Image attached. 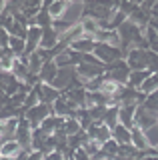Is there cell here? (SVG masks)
I'll return each mask as SVG.
<instances>
[{
	"label": "cell",
	"mask_w": 158,
	"mask_h": 160,
	"mask_svg": "<svg viewBox=\"0 0 158 160\" xmlns=\"http://www.w3.org/2000/svg\"><path fill=\"white\" fill-rule=\"evenodd\" d=\"M128 74H130V68L126 66L124 60H116V62L104 66V78H108L110 82L118 84V86H126Z\"/></svg>",
	"instance_id": "cell-1"
},
{
	"label": "cell",
	"mask_w": 158,
	"mask_h": 160,
	"mask_svg": "<svg viewBox=\"0 0 158 160\" xmlns=\"http://www.w3.org/2000/svg\"><path fill=\"white\" fill-rule=\"evenodd\" d=\"M94 58L102 66H108V64L116 62V60H124V52L120 48H112L108 44H94V50H92Z\"/></svg>",
	"instance_id": "cell-2"
},
{
	"label": "cell",
	"mask_w": 158,
	"mask_h": 160,
	"mask_svg": "<svg viewBox=\"0 0 158 160\" xmlns=\"http://www.w3.org/2000/svg\"><path fill=\"white\" fill-rule=\"evenodd\" d=\"M50 114H52V108L48 106V104H40V102H38L36 106L28 108L26 112H24V120H26V122L30 124V128L34 130V128L40 126V122L46 116H50Z\"/></svg>",
	"instance_id": "cell-3"
},
{
	"label": "cell",
	"mask_w": 158,
	"mask_h": 160,
	"mask_svg": "<svg viewBox=\"0 0 158 160\" xmlns=\"http://www.w3.org/2000/svg\"><path fill=\"white\" fill-rule=\"evenodd\" d=\"M156 122H158V116L154 112H148L142 106H136L134 110V126L140 128L142 132H148V130L156 128Z\"/></svg>",
	"instance_id": "cell-4"
},
{
	"label": "cell",
	"mask_w": 158,
	"mask_h": 160,
	"mask_svg": "<svg viewBox=\"0 0 158 160\" xmlns=\"http://www.w3.org/2000/svg\"><path fill=\"white\" fill-rule=\"evenodd\" d=\"M74 72H76V76L82 80V82H90V80H94L98 76H102L104 74V66H100V64H78V66H74Z\"/></svg>",
	"instance_id": "cell-5"
},
{
	"label": "cell",
	"mask_w": 158,
	"mask_h": 160,
	"mask_svg": "<svg viewBox=\"0 0 158 160\" xmlns=\"http://www.w3.org/2000/svg\"><path fill=\"white\" fill-rule=\"evenodd\" d=\"M30 124L26 122L24 118H18V124H16V132H14V140L18 142L20 150H30Z\"/></svg>",
	"instance_id": "cell-6"
},
{
	"label": "cell",
	"mask_w": 158,
	"mask_h": 160,
	"mask_svg": "<svg viewBox=\"0 0 158 160\" xmlns=\"http://www.w3.org/2000/svg\"><path fill=\"white\" fill-rule=\"evenodd\" d=\"M74 78H76L74 68H58V72H56V76H54V80L50 82V86L56 88L58 92H64Z\"/></svg>",
	"instance_id": "cell-7"
},
{
	"label": "cell",
	"mask_w": 158,
	"mask_h": 160,
	"mask_svg": "<svg viewBox=\"0 0 158 160\" xmlns=\"http://www.w3.org/2000/svg\"><path fill=\"white\" fill-rule=\"evenodd\" d=\"M130 146H134L138 152H144V150L152 148L150 142H148V136L142 132L140 128H136V126L130 128Z\"/></svg>",
	"instance_id": "cell-8"
},
{
	"label": "cell",
	"mask_w": 158,
	"mask_h": 160,
	"mask_svg": "<svg viewBox=\"0 0 158 160\" xmlns=\"http://www.w3.org/2000/svg\"><path fill=\"white\" fill-rule=\"evenodd\" d=\"M36 88H38V102L48 104V106H50L56 98H60V94H62V92H58L56 88H52L50 84H38Z\"/></svg>",
	"instance_id": "cell-9"
},
{
	"label": "cell",
	"mask_w": 158,
	"mask_h": 160,
	"mask_svg": "<svg viewBox=\"0 0 158 160\" xmlns=\"http://www.w3.org/2000/svg\"><path fill=\"white\" fill-rule=\"evenodd\" d=\"M134 110L136 106H118V124L124 128H134Z\"/></svg>",
	"instance_id": "cell-10"
},
{
	"label": "cell",
	"mask_w": 158,
	"mask_h": 160,
	"mask_svg": "<svg viewBox=\"0 0 158 160\" xmlns=\"http://www.w3.org/2000/svg\"><path fill=\"white\" fill-rule=\"evenodd\" d=\"M68 48L74 50V52H78V54H90L92 50H94V40L80 36V38L72 40V42L68 44Z\"/></svg>",
	"instance_id": "cell-11"
},
{
	"label": "cell",
	"mask_w": 158,
	"mask_h": 160,
	"mask_svg": "<svg viewBox=\"0 0 158 160\" xmlns=\"http://www.w3.org/2000/svg\"><path fill=\"white\" fill-rule=\"evenodd\" d=\"M56 44H58V34L54 32L50 26H48V28H42L40 44H38V48H42V50H52Z\"/></svg>",
	"instance_id": "cell-12"
},
{
	"label": "cell",
	"mask_w": 158,
	"mask_h": 160,
	"mask_svg": "<svg viewBox=\"0 0 158 160\" xmlns=\"http://www.w3.org/2000/svg\"><path fill=\"white\" fill-rule=\"evenodd\" d=\"M56 72H58V68L54 66L52 60L44 62L40 66V70H38V80H40V84H50L54 80V76H56Z\"/></svg>",
	"instance_id": "cell-13"
},
{
	"label": "cell",
	"mask_w": 158,
	"mask_h": 160,
	"mask_svg": "<svg viewBox=\"0 0 158 160\" xmlns=\"http://www.w3.org/2000/svg\"><path fill=\"white\" fill-rule=\"evenodd\" d=\"M110 138L114 140L118 146H126V144H130V130L120 126V124H116V126L110 130Z\"/></svg>",
	"instance_id": "cell-14"
},
{
	"label": "cell",
	"mask_w": 158,
	"mask_h": 160,
	"mask_svg": "<svg viewBox=\"0 0 158 160\" xmlns=\"http://www.w3.org/2000/svg\"><path fill=\"white\" fill-rule=\"evenodd\" d=\"M68 8V2H64V0H56V2H48L46 0V12L50 14L52 20H58L64 16V12H66Z\"/></svg>",
	"instance_id": "cell-15"
},
{
	"label": "cell",
	"mask_w": 158,
	"mask_h": 160,
	"mask_svg": "<svg viewBox=\"0 0 158 160\" xmlns=\"http://www.w3.org/2000/svg\"><path fill=\"white\" fill-rule=\"evenodd\" d=\"M150 76V74L146 72V70H134V72L128 74V80H126V86L132 88V90H138L140 88V84L144 82V80Z\"/></svg>",
	"instance_id": "cell-16"
},
{
	"label": "cell",
	"mask_w": 158,
	"mask_h": 160,
	"mask_svg": "<svg viewBox=\"0 0 158 160\" xmlns=\"http://www.w3.org/2000/svg\"><path fill=\"white\" fill-rule=\"evenodd\" d=\"M18 152H20V146H18L16 140H8V142H2V146H0V156L4 158H16Z\"/></svg>",
	"instance_id": "cell-17"
},
{
	"label": "cell",
	"mask_w": 158,
	"mask_h": 160,
	"mask_svg": "<svg viewBox=\"0 0 158 160\" xmlns=\"http://www.w3.org/2000/svg\"><path fill=\"white\" fill-rule=\"evenodd\" d=\"M156 88H158V76L156 74H150V76L140 84L138 92H140L142 96H148V94H156Z\"/></svg>",
	"instance_id": "cell-18"
},
{
	"label": "cell",
	"mask_w": 158,
	"mask_h": 160,
	"mask_svg": "<svg viewBox=\"0 0 158 160\" xmlns=\"http://www.w3.org/2000/svg\"><path fill=\"white\" fill-rule=\"evenodd\" d=\"M102 124L108 128V130H112L118 124V106H106V112H104V116H102Z\"/></svg>",
	"instance_id": "cell-19"
},
{
	"label": "cell",
	"mask_w": 158,
	"mask_h": 160,
	"mask_svg": "<svg viewBox=\"0 0 158 160\" xmlns=\"http://www.w3.org/2000/svg\"><path fill=\"white\" fill-rule=\"evenodd\" d=\"M62 132L64 134H66V138L68 136H74V134H78V132H80V124H78V120L76 118H64V122H62Z\"/></svg>",
	"instance_id": "cell-20"
},
{
	"label": "cell",
	"mask_w": 158,
	"mask_h": 160,
	"mask_svg": "<svg viewBox=\"0 0 158 160\" xmlns=\"http://www.w3.org/2000/svg\"><path fill=\"white\" fill-rule=\"evenodd\" d=\"M138 106H142L144 110H148V112H158V96L156 94H148V96H144V100H142V104H138Z\"/></svg>",
	"instance_id": "cell-21"
},
{
	"label": "cell",
	"mask_w": 158,
	"mask_h": 160,
	"mask_svg": "<svg viewBox=\"0 0 158 160\" xmlns=\"http://www.w3.org/2000/svg\"><path fill=\"white\" fill-rule=\"evenodd\" d=\"M138 8V2H130V0H124V2H118V12H122L128 18L132 12Z\"/></svg>",
	"instance_id": "cell-22"
},
{
	"label": "cell",
	"mask_w": 158,
	"mask_h": 160,
	"mask_svg": "<svg viewBox=\"0 0 158 160\" xmlns=\"http://www.w3.org/2000/svg\"><path fill=\"white\" fill-rule=\"evenodd\" d=\"M20 86H22V84L18 82V80L10 78V80L6 82V86H4V94H6V96H12V94H16L18 90H20Z\"/></svg>",
	"instance_id": "cell-23"
},
{
	"label": "cell",
	"mask_w": 158,
	"mask_h": 160,
	"mask_svg": "<svg viewBox=\"0 0 158 160\" xmlns=\"http://www.w3.org/2000/svg\"><path fill=\"white\" fill-rule=\"evenodd\" d=\"M8 38H10V36H8V32L4 28H0V48H6L8 46Z\"/></svg>",
	"instance_id": "cell-24"
},
{
	"label": "cell",
	"mask_w": 158,
	"mask_h": 160,
	"mask_svg": "<svg viewBox=\"0 0 158 160\" xmlns=\"http://www.w3.org/2000/svg\"><path fill=\"white\" fill-rule=\"evenodd\" d=\"M0 160H10V158H4V156H0Z\"/></svg>",
	"instance_id": "cell-25"
}]
</instances>
